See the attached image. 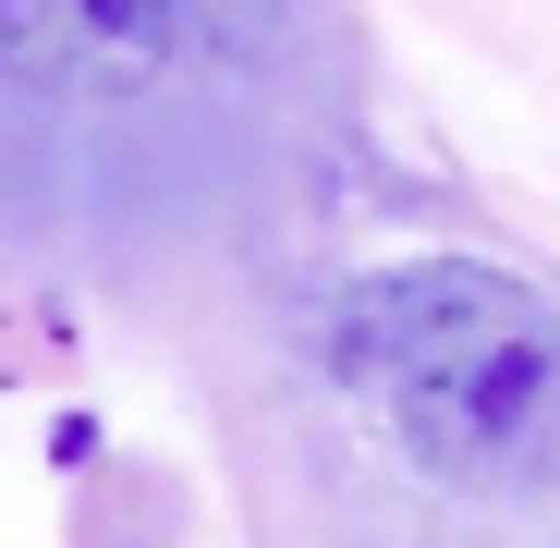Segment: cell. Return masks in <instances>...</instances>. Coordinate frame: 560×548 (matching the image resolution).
<instances>
[{
	"mask_svg": "<svg viewBox=\"0 0 560 548\" xmlns=\"http://www.w3.org/2000/svg\"><path fill=\"white\" fill-rule=\"evenodd\" d=\"M341 390L463 500L560 488V305L488 256H415L353 281L329 317Z\"/></svg>",
	"mask_w": 560,
	"mask_h": 548,
	"instance_id": "obj_1",
	"label": "cell"
},
{
	"mask_svg": "<svg viewBox=\"0 0 560 548\" xmlns=\"http://www.w3.org/2000/svg\"><path fill=\"white\" fill-rule=\"evenodd\" d=\"M183 0H0V61L61 98H135L183 49Z\"/></svg>",
	"mask_w": 560,
	"mask_h": 548,
	"instance_id": "obj_2",
	"label": "cell"
},
{
	"mask_svg": "<svg viewBox=\"0 0 560 548\" xmlns=\"http://www.w3.org/2000/svg\"><path fill=\"white\" fill-rule=\"evenodd\" d=\"M183 13H220V0H183Z\"/></svg>",
	"mask_w": 560,
	"mask_h": 548,
	"instance_id": "obj_3",
	"label": "cell"
}]
</instances>
